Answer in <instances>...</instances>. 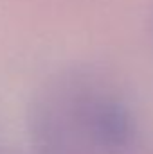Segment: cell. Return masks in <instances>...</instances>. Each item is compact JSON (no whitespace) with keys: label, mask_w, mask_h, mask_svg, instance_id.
<instances>
[{"label":"cell","mask_w":153,"mask_h":154,"mask_svg":"<svg viewBox=\"0 0 153 154\" xmlns=\"http://www.w3.org/2000/svg\"><path fill=\"white\" fill-rule=\"evenodd\" d=\"M25 125L33 154H148L130 104L86 66L47 77L29 100Z\"/></svg>","instance_id":"obj_1"},{"label":"cell","mask_w":153,"mask_h":154,"mask_svg":"<svg viewBox=\"0 0 153 154\" xmlns=\"http://www.w3.org/2000/svg\"><path fill=\"white\" fill-rule=\"evenodd\" d=\"M0 154H2V152H0Z\"/></svg>","instance_id":"obj_2"}]
</instances>
